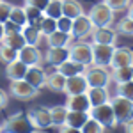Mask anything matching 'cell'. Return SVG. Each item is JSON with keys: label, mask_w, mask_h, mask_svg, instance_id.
Masks as SVG:
<instances>
[{"label": "cell", "mask_w": 133, "mask_h": 133, "mask_svg": "<svg viewBox=\"0 0 133 133\" xmlns=\"http://www.w3.org/2000/svg\"><path fill=\"white\" fill-rule=\"evenodd\" d=\"M0 126H2V131H9V133H34V131H37L34 128V124L30 123V119H29L27 114H14V115L7 117L4 121V124H0Z\"/></svg>", "instance_id": "6da1fadb"}, {"label": "cell", "mask_w": 133, "mask_h": 133, "mask_svg": "<svg viewBox=\"0 0 133 133\" xmlns=\"http://www.w3.org/2000/svg\"><path fill=\"white\" fill-rule=\"evenodd\" d=\"M114 12L105 2H98L94 4L89 11V18H91L94 27H112L114 23Z\"/></svg>", "instance_id": "7a4b0ae2"}, {"label": "cell", "mask_w": 133, "mask_h": 133, "mask_svg": "<svg viewBox=\"0 0 133 133\" xmlns=\"http://www.w3.org/2000/svg\"><path fill=\"white\" fill-rule=\"evenodd\" d=\"M85 78L89 87H108V83L112 82V75L108 71V68H103V66H89L85 68Z\"/></svg>", "instance_id": "3957f363"}, {"label": "cell", "mask_w": 133, "mask_h": 133, "mask_svg": "<svg viewBox=\"0 0 133 133\" xmlns=\"http://www.w3.org/2000/svg\"><path fill=\"white\" fill-rule=\"evenodd\" d=\"M68 48H69V59L71 61L80 62L85 68L92 66V44L91 43H85L80 39L76 43H71Z\"/></svg>", "instance_id": "277c9868"}, {"label": "cell", "mask_w": 133, "mask_h": 133, "mask_svg": "<svg viewBox=\"0 0 133 133\" xmlns=\"http://www.w3.org/2000/svg\"><path fill=\"white\" fill-rule=\"evenodd\" d=\"M110 105H112V108H114L117 123L124 124L126 121L133 119V101L115 94V96H110Z\"/></svg>", "instance_id": "5b68a950"}, {"label": "cell", "mask_w": 133, "mask_h": 133, "mask_svg": "<svg viewBox=\"0 0 133 133\" xmlns=\"http://www.w3.org/2000/svg\"><path fill=\"white\" fill-rule=\"evenodd\" d=\"M91 117L94 121H98L101 126H105V128H115L119 124L117 119H115V114H114V108L110 105V101L91 108Z\"/></svg>", "instance_id": "8992f818"}, {"label": "cell", "mask_w": 133, "mask_h": 133, "mask_svg": "<svg viewBox=\"0 0 133 133\" xmlns=\"http://www.w3.org/2000/svg\"><path fill=\"white\" fill-rule=\"evenodd\" d=\"M114 48H115L114 44H96V43H92V64L110 68Z\"/></svg>", "instance_id": "52a82bcc"}, {"label": "cell", "mask_w": 133, "mask_h": 133, "mask_svg": "<svg viewBox=\"0 0 133 133\" xmlns=\"http://www.w3.org/2000/svg\"><path fill=\"white\" fill-rule=\"evenodd\" d=\"M27 115H29V119H30V123L34 124L36 130H48V128H51L50 108H43V107L30 108L27 112Z\"/></svg>", "instance_id": "ba28073f"}, {"label": "cell", "mask_w": 133, "mask_h": 133, "mask_svg": "<svg viewBox=\"0 0 133 133\" xmlns=\"http://www.w3.org/2000/svg\"><path fill=\"white\" fill-rule=\"evenodd\" d=\"M9 92L14 96V98L23 99V101L32 99V98H36V96H37V89H34L27 80H11Z\"/></svg>", "instance_id": "9c48e42d"}, {"label": "cell", "mask_w": 133, "mask_h": 133, "mask_svg": "<svg viewBox=\"0 0 133 133\" xmlns=\"http://www.w3.org/2000/svg\"><path fill=\"white\" fill-rule=\"evenodd\" d=\"M94 30V25H92L91 18H89V14H80L78 18H75L73 20V37L75 39H85L87 36H91V32Z\"/></svg>", "instance_id": "30bf717a"}, {"label": "cell", "mask_w": 133, "mask_h": 133, "mask_svg": "<svg viewBox=\"0 0 133 133\" xmlns=\"http://www.w3.org/2000/svg\"><path fill=\"white\" fill-rule=\"evenodd\" d=\"M92 43L96 44H114L115 46V39H117V32L112 27H94L91 32Z\"/></svg>", "instance_id": "8fae6325"}, {"label": "cell", "mask_w": 133, "mask_h": 133, "mask_svg": "<svg viewBox=\"0 0 133 133\" xmlns=\"http://www.w3.org/2000/svg\"><path fill=\"white\" fill-rule=\"evenodd\" d=\"M123 66H133V50L128 46L114 48L110 68H123Z\"/></svg>", "instance_id": "7c38bea8"}, {"label": "cell", "mask_w": 133, "mask_h": 133, "mask_svg": "<svg viewBox=\"0 0 133 133\" xmlns=\"http://www.w3.org/2000/svg\"><path fill=\"white\" fill-rule=\"evenodd\" d=\"M46 75H48V73L44 71L41 66H30V68L27 69V73H25V78H23V80H27L34 89L39 91V89H43V87L46 85Z\"/></svg>", "instance_id": "4fadbf2b"}, {"label": "cell", "mask_w": 133, "mask_h": 133, "mask_svg": "<svg viewBox=\"0 0 133 133\" xmlns=\"http://www.w3.org/2000/svg\"><path fill=\"white\" fill-rule=\"evenodd\" d=\"M87 89H89V83H87L85 75L82 73V75L69 76L66 80V89H64V92L68 96H71V94H83V92H87Z\"/></svg>", "instance_id": "5bb4252c"}, {"label": "cell", "mask_w": 133, "mask_h": 133, "mask_svg": "<svg viewBox=\"0 0 133 133\" xmlns=\"http://www.w3.org/2000/svg\"><path fill=\"white\" fill-rule=\"evenodd\" d=\"M18 59L23 64H27L29 68L30 66H39L43 61L41 51L37 50V46H30V44H25L20 51H18Z\"/></svg>", "instance_id": "9a60e30c"}, {"label": "cell", "mask_w": 133, "mask_h": 133, "mask_svg": "<svg viewBox=\"0 0 133 133\" xmlns=\"http://www.w3.org/2000/svg\"><path fill=\"white\" fill-rule=\"evenodd\" d=\"M66 108L68 110H78V112H91V101L87 98V94H71L68 96L66 101Z\"/></svg>", "instance_id": "2e32d148"}, {"label": "cell", "mask_w": 133, "mask_h": 133, "mask_svg": "<svg viewBox=\"0 0 133 133\" xmlns=\"http://www.w3.org/2000/svg\"><path fill=\"white\" fill-rule=\"evenodd\" d=\"M87 98L91 101V107H99L103 103L110 101V92H108V87H89L87 89Z\"/></svg>", "instance_id": "e0dca14e"}, {"label": "cell", "mask_w": 133, "mask_h": 133, "mask_svg": "<svg viewBox=\"0 0 133 133\" xmlns=\"http://www.w3.org/2000/svg\"><path fill=\"white\" fill-rule=\"evenodd\" d=\"M44 59H46V62H48L50 66L59 68L62 62H66L69 59V48H68V46H62V48H48Z\"/></svg>", "instance_id": "ac0fdd59"}, {"label": "cell", "mask_w": 133, "mask_h": 133, "mask_svg": "<svg viewBox=\"0 0 133 133\" xmlns=\"http://www.w3.org/2000/svg\"><path fill=\"white\" fill-rule=\"evenodd\" d=\"M75 41L71 34H66V32L55 30L51 32L50 36H46V43H48V48H62V46H69Z\"/></svg>", "instance_id": "d6986e66"}, {"label": "cell", "mask_w": 133, "mask_h": 133, "mask_svg": "<svg viewBox=\"0 0 133 133\" xmlns=\"http://www.w3.org/2000/svg\"><path fill=\"white\" fill-rule=\"evenodd\" d=\"M66 76L62 75L59 69H55V71H51L46 75V85L44 87H48L50 91L53 92H64V89H66Z\"/></svg>", "instance_id": "ffe728a7"}, {"label": "cell", "mask_w": 133, "mask_h": 133, "mask_svg": "<svg viewBox=\"0 0 133 133\" xmlns=\"http://www.w3.org/2000/svg\"><path fill=\"white\" fill-rule=\"evenodd\" d=\"M27 69H29V66L23 64L20 59H16V61L9 62V64L5 66V76H7L9 80H23Z\"/></svg>", "instance_id": "44dd1931"}, {"label": "cell", "mask_w": 133, "mask_h": 133, "mask_svg": "<svg viewBox=\"0 0 133 133\" xmlns=\"http://www.w3.org/2000/svg\"><path fill=\"white\" fill-rule=\"evenodd\" d=\"M91 119V112H78V110H68V117H66V124L71 128H78L82 130L83 124Z\"/></svg>", "instance_id": "7402d4cb"}, {"label": "cell", "mask_w": 133, "mask_h": 133, "mask_svg": "<svg viewBox=\"0 0 133 133\" xmlns=\"http://www.w3.org/2000/svg\"><path fill=\"white\" fill-rule=\"evenodd\" d=\"M21 34H23V37H25V43L27 44H30V46H37L43 39V34L41 30L36 27V25H25V27H21Z\"/></svg>", "instance_id": "603a6c76"}, {"label": "cell", "mask_w": 133, "mask_h": 133, "mask_svg": "<svg viewBox=\"0 0 133 133\" xmlns=\"http://www.w3.org/2000/svg\"><path fill=\"white\" fill-rule=\"evenodd\" d=\"M57 69H59L66 78H69V76H75V75H82V73H85V66L80 64V62H75V61H71V59H68L66 62H62Z\"/></svg>", "instance_id": "cb8c5ba5"}, {"label": "cell", "mask_w": 133, "mask_h": 133, "mask_svg": "<svg viewBox=\"0 0 133 133\" xmlns=\"http://www.w3.org/2000/svg\"><path fill=\"white\" fill-rule=\"evenodd\" d=\"M80 14H83V7L78 0H62V16L75 20Z\"/></svg>", "instance_id": "d4e9b609"}, {"label": "cell", "mask_w": 133, "mask_h": 133, "mask_svg": "<svg viewBox=\"0 0 133 133\" xmlns=\"http://www.w3.org/2000/svg\"><path fill=\"white\" fill-rule=\"evenodd\" d=\"M112 80L115 83H123V82H130L133 78V66H123V68H112Z\"/></svg>", "instance_id": "484cf974"}, {"label": "cell", "mask_w": 133, "mask_h": 133, "mask_svg": "<svg viewBox=\"0 0 133 133\" xmlns=\"http://www.w3.org/2000/svg\"><path fill=\"white\" fill-rule=\"evenodd\" d=\"M50 115H51V126H55V128L64 126V124H66V117H68V108H66V105H59V107L50 108Z\"/></svg>", "instance_id": "4316f807"}, {"label": "cell", "mask_w": 133, "mask_h": 133, "mask_svg": "<svg viewBox=\"0 0 133 133\" xmlns=\"http://www.w3.org/2000/svg\"><path fill=\"white\" fill-rule=\"evenodd\" d=\"M9 23L16 25V27H25L27 25V14H25V7H18V5H12L9 14Z\"/></svg>", "instance_id": "83f0119b"}, {"label": "cell", "mask_w": 133, "mask_h": 133, "mask_svg": "<svg viewBox=\"0 0 133 133\" xmlns=\"http://www.w3.org/2000/svg\"><path fill=\"white\" fill-rule=\"evenodd\" d=\"M36 27H37V29L41 30V34L46 37V36H50L51 32L57 30V20H53L50 16H44V14H43V18L36 23Z\"/></svg>", "instance_id": "f1b7e54d"}, {"label": "cell", "mask_w": 133, "mask_h": 133, "mask_svg": "<svg viewBox=\"0 0 133 133\" xmlns=\"http://www.w3.org/2000/svg\"><path fill=\"white\" fill-rule=\"evenodd\" d=\"M43 12H44V16H50L53 20H59L62 16V0H50L48 5H46V9L43 11Z\"/></svg>", "instance_id": "f546056e"}, {"label": "cell", "mask_w": 133, "mask_h": 133, "mask_svg": "<svg viewBox=\"0 0 133 133\" xmlns=\"http://www.w3.org/2000/svg\"><path fill=\"white\" fill-rule=\"evenodd\" d=\"M115 32L123 36H133V20L130 16H124L123 20L115 23Z\"/></svg>", "instance_id": "4dcf8cb0"}, {"label": "cell", "mask_w": 133, "mask_h": 133, "mask_svg": "<svg viewBox=\"0 0 133 133\" xmlns=\"http://www.w3.org/2000/svg\"><path fill=\"white\" fill-rule=\"evenodd\" d=\"M16 59H18V51L12 50L11 46H7L5 43H0V61L9 64V62L16 61Z\"/></svg>", "instance_id": "1f68e13d"}, {"label": "cell", "mask_w": 133, "mask_h": 133, "mask_svg": "<svg viewBox=\"0 0 133 133\" xmlns=\"http://www.w3.org/2000/svg\"><path fill=\"white\" fill-rule=\"evenodd\" d=\"M117 96H123V98H126V99L133 101V80L117 83Z\"/></svg>", "instance_id": "d6a6232c"}, {"label": "cell", "mask_w": 133, "mask_h": 133, "mask_svg": "<svg viewBox=\"0 0 133 133\" xmlns=\"http://www.w3.org/2000/svg\"><path fill=\"white\" fill-rule=\"evenodd\" d=\"M25 14H27V23L29 25H36L37 21L43 18V11L36 9V7H32V5H25Z\"/></svg>", "instance_id": "836d02e7"}, {"label": "cell", "mask_w": 133, "mask_h": 133, "mask_svg": "<svg viewBox=\"0 0 133 133\" xmlns=\"http://www.w3.org/2000/svg\"><path fill=\"white\" fill-rule=\"evenodd\" d=\"M82 133H105V126H101L98 121H94V119L91 117L87 123L83 124Z\"/></svg>", "instance_id": "e575fe53"}, {"label": "cell", "mask_w": 133, "mask_h": 133, "mask_svg": "<svg viewBox=\"0 0 133 133\" xmlns=\"http://www.w3.org/2000/svg\"><path fill=\"white\" fill-rule=\"evenodd\" d=\"M57 30L66 32V34H71V30H73V20H71V18H68V16H61V18L57 20ZM71 36H73V34H71Z\"/></svg>", "instance_id": "d590c367"}, {"label": "cell", "mask_w": 133, "mask_h": 133, "mask_svg": "<svg viewBox=\"0 0 133 133\" xmlns=\"http://www.w3.org/2000/svg\"><path fill=\"white\" fill-rule=\"evenodd\" d=\"M114 12H117V11H124L128 9V5H130V0H103Z\"/></svg>", "instance_id": "8d00e7d4"}, {"label": "cell", "mask_w": 133, "mask_h": 133, "mask_svg": "<svg viewBox=\"0 0 133 133\" xmlns=\"http://www.w3.org/2000/svg\"><path fill=\"white\" fill-rule=\"evenodd\" d=\"M11 9H12V5L9 2H4V0L0 2V23H7L9 21Z\"/></svg>", "instance_id": "74e56055"}, {"label": "cell", "mask_w": 133, "mask_h": 133, "mask_svg": "<svg viewBox=\"0 0 133 133\" xmlns=\"http://www.w3.org/2000/svg\"><path fill=\"white\" fill-rule=\"evenodd\" d=\"M48 2L50 0H25V5H32V7H36L39 11H44L46 5H48Z\"/></svg>", "instance_id": "f35d334b"}, {"label": "cell", "mask_w": 133, "mask_h": 133, "mask_svg": "<svg viewBox=\"0 0 133 133\" xmlns=\"http://www.w3.org/2000/svg\"><path fill=\"white\" fill-rule=\"evenodd\" d=\"M7 103H9V96H7V92L0 89V110H4V108L7 107Z\"/></svg>", "instance_id": "ab89813d"}, {"label": "cell", "mask_w": 133, "mask_h": 133, "mask_svg": "<svg viewBox=\"0 0 133 133\" xmlns=\"http://www.w3.org/2000/svg\"><path fill=\"white\" fill-rule=\"evenodd\" d=\"M59 133H82V130H78V128H71V126L64 124V126L59 128Z\"/></svg>", "instance_id": "60d3db41"}, {"label": "cell", "mask_w": 133, "mask_h": 133, "mask_svg": "<svg viewBox=\"0 0 133 133\" xmlns=\"http://www.w3.org/2000/svg\"><path fill=\"white\" fill-rule=\"evenodd\" d=\"M124 131L126 133H133V119H130V121L124 123Z\"/></svg>", "instance_id": "b9f144b4"}, {"label": "cell", "mask_w": 133, "mask_h": 133, "mask_svg": "<svg viewBox=\"0 0 133 133\" xmlns=\"http://www.w3.org/2000/svg\"><path fill=\"white\" fill-rule=\"evenodd\" d=\"M5 37V23H0V43H4Z\"/></svg>", "instance_id": "7bdbcfd3"}, {"label": "cell", "mask_w": 133, "mask_h": 133, "mask_svg": "<svg viewBox=\"0 0 133 133\" xmlns=\"http://www.w3.org/2000/svg\"><path fill=\"white\" fill-rule=\"evenodd\" d=\"M128 16H130V18L133 20V2L130 4V5H128Z\"/></svg>", "instance_id": "ee69618b"}, {"label": "cell", "mask_w": 133, "mask_h": 133, "mask_svg": "<svg viewBox=\"0 0 133 133\" xmlns=\"http://www.w3.org/2000/svg\"><path fill=\"white\" fill-rule=\"evenodd\" d=\"M0 133H2V126H0Z\"/></svg>", "instance_id": "f6af8a7d"}, {"label": "cell", "mask_w": 133, "mask_h": 133, "mask_svg": "<svg viewBox=\"0 0 133 133\" xmlns=\"http://www.w3.org/2000/svg\"><path fill=\"white\" fill-rule=\"evenodd\" d=\"M2 133H9V131H2Z\"/></svg>", "instance_id": "bcb514c9"}, {"label": "cell", "mask_w": 133, "mask_h": 133, "mask_svg": "<svg viewBox=\"0 0 133 133\" xmlns=\"http://www.w3.org/2000/svg\"><path fill=\"white\" fill-rule=\"evenodd\" d=\"M34 133H39V131H34Z\"/></svg>", "instance_id": "7dc6e473"}, {"label": "cell", "mask_w": 133, "mask_h": 133, "mask_svg": "<svg viewBox=\"0 0 133 133\" xmlns=\"http://www.w3.org/2000/svg\"><path fill=\"white\" fill-rule=\"evenodd\" d=\"M0 2H2V0H0Z\"/></svg>", "instance_id": "c3c4849f"}, {"label": "cell", "mask_w": 133, "mask_h": 133, "mask_svg": "<svg viewBox=\"0 0 133 133\" xmlns=\"http://www.w3.org/2000/svg\"><path fill=\"white\" fill-rule=\"evenodd\" d=\"M131 80H133V78H131Z\"/></svg>", "instance_id": "681fc988"}]
</instances>
